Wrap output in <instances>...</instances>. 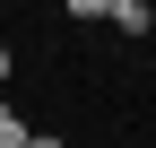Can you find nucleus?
Here are the masks:
<instances>
[{"instance_id": "1", "label": "nucleus", "mask_w": 156, "mask_h": 148, "mask_svg": "<svg viewBox=\"0 0 156 148\" xmlns=\"http://www.w3.org/2000/svg\"><path fill=\"white\" fill-rule=\"evenodd\" d=\"M104 26H113V35H130V44H139V35L156 26V9H147V0H113V17H104Z\"/></svg>"}, {"instance_id": "2", "label": "nucleus", "mask_w": 156, "mask_h": 148, "mask_svg": "<svg viewBox=\"0 0 156 148\" xmlns=\"http://www.w3.org/2000/svg\"><path fill=\"white\" fill-rule=\"evenodd\" d=\"M26 139H35V131H26V122L9 113V105H0V148H26Z\"/></svg>"}, {"instance_id": "3", "label": "nucleus", "mask_w": 156, "mask_h": 148, "mask_svg": "<svg viewBox=\"0 0 156 148\" xmlns=\"http://www.w3.org/2000/svg\"><path fill=\"white\" fill-rule=\"evenodd\" d=\"M69 17H113V0H69Z\"/></svg>"}, {"instance_id": "4", "label": "nucleus", "mask_w": 156, "mask_h": 148, "mask_svg": "<svg viewBox=\"0 0 156 148\" xmlns=\"http://www.w3.org/2000/svg\"><path fill=\"white\" fill-rule=\"evenodd\" d=\"M0 87H9V44H0Z\"/></svg>"}, {"instance_id": "5", "label": "nucleus", "mask_w": 156, "mask_h": 148, "mask_svg": "<svg viewBox=\"0 0 156 148\" xmlns=\"http://www.w3.org/2000/svg\"><path fill=\"white\" fill-rule=\"evenodd\" d=\"M26 148H61V139H44V131H35V139H26Z\"/></svg>"}]
</instances>
